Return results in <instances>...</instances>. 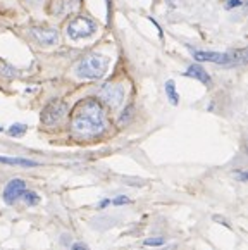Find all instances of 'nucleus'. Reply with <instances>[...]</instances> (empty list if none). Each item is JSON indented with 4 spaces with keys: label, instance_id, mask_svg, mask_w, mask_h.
Instances as JSON below:
<instances>
[{
    "label": "nucleus",
    "instance_id": "obj_1",
    "mask_svg": "<svg viewBox=\"0 0 248 250\" xmlns=\"http://www.w3.org/2000/svg\"><path fill=\"white\" fill-rule=\"evenodd\" d=\"M74 133L81 136H95L105 129V114L97 100L88 99L78 105L73 118Z\"/></svg>",
    "mask_w": 248,
    "mask_h": 250
},
{
    "label": "nucleus",
    "instance_id": "obj_2",
    "mask_svg": "<svg viewBox=\"0 0 248 250\" xmlns=\"http://www.w3.org/2000/svg\"><path fill=\"white\" fill-rule=\"evenodd\" d=\"M107 67H109L107 57L100 54H91L78 62L76 76L83 78V80H99L107 73Z\"/></svg>",
    "mask_w": 248,
    "mask_h": 250
},
{
    "label": "nucleus",
    "instance_id": "obj_3",
    "mask_svg": "<svg viewBox=\"0 0 248 250\" xmlns=\"http://www.w3.org/2000/svg\"><path fill=\"white\" fill-rule=\"evenodd\" d=\"M193 57L198 62H214L221 66H236V64L247 62V50L238 52H205V50H193Z\"/></svg>",
    "mask_w": 248,
    "mask_h": 250
},
{
    "label": "nucleus",
    "instance_id": "obj_4",
    "mask_svg": "<svg viewBox=\"0 0 248 250\" xmlns=\"http://www.w3.org/2000/svg\"><path fill=\"white\" fill-rule=\"evenodd\" d=\"M66 112H67V104L64 102V100H59V99L50 100V102L43 107V110H41L40 121L47 126H52L61 121V119L66 116Z\"/></svg>",
    "mask_w": 248,
    "mask_h": 250
},
{
    "label": "nucleus",
    "instance_id": "obj_5",
    "mask_svg": "<svg viewBox=\"0 0 248 250\" xmlns=\"http://www.w3.org/2000/svg\"><path fill=\"white\" fill-rule=\"evenodd\" d=\"M97 24L88 18H76L69 22L67 26V35L73 40H81V38H88L91 35H95Z\"/></svg>",
    "mask_w": 248,
    "mask_h": 250
},
{
    "label": "nucleus",
    "instance_id": "obj_6",
    "mask_svg": "<svg viewBox=\"0 0 248 250\" xmlns=\"http://www.w3.org/2000/svg\"><path fill=\"white\" fill-rule=\"evenodd\" d=\"M99 97L109 107L116 109V107H119L121 104L124 102L126 90H124V85H121V83H105V85L100 88Z\"/></svg>",
    "mask_w": 248,
    "mask_h": 250
},
{
    "label": "nucleus",
    "instance_id": "obj_7",
    "mask_svg": "<svg viewBox=\"0 0 248 250\" xmlns=\"http://www.w3.org/2000/svg\"><path fill=\"white\" fill-rule=\"evenodd\" d=\"M24 191H26V183H24V181L19 180V178L11 180L7 185H5V190H4L5 204H14L18 199H21Z\"/></svg>",
    "mask_w": 248,
    "mask_h": 250
},
{
    "label": "nucleus",
    "instance_id": "obj_8",
    "mask_svg": "<svg viewBox=\"0 0 248 250\" xmlns=\"http://www.w3.org/2000/svg\"><path fill=\"white\" fill-rule=\"evenodd\" d=\"M31 35L41 45H54L59 40L57 31L52 30V28H45V26H35V28H31Z\"/></svg>",
    "mask_w": 248,
    "mask_h": 250
},
{
    "label": "nucleus",
    "instance_id": "obj_9",
    "mask_svg": "<svg viewBox=\"0 0 248 250\" xmlns=\"http://www.w3.org/2000/svg\"><path fill=\"white\" fill-rule=\"evenodd\" d=\"M185 74H186V76L193 78V80H198L200 83H204V85H207V86L212 85V80H210V76H208V73L202 66H198V64L190 66L188 69H186Z\"/></svg>",
    "mask_w": 248,
    "mask_h": 250
},
{
    "label": "nucleus",
    "instance_id": "obj_10",
    "mask_svg": "<svg viewBox=\"0 0 248 250\" xmlns=\"http://www.w3.org/2000/svg\"><path fill=\"white\" fill-rule=\"evenodd\" d=\"M0 162H4V164H9V166H22V167H37V166H38V162L29 161V159L4 157V155H0Z\"/></svg>",
    "mask_w": 248,
    "mask_h": 250
},
{
    "label": "nucleus",
    "instance_id": "obj_11",
    "mask_svg": "<svg viewBox=\"0 0 248 250\" xmlns=\"http://www.w3.org/2000/svg\"><path fill=\"white\" fill-rule=\"evenodd\" d=\"M165 95H167L169 102H171L172 105H178L179 104V95H178V92H176V85L172 80H169L167 83H165Z\"/></svg>",
    "mask_w": 248,
    "mask_h": 250
},
{
    "label": "nucleus",
    "instance_id": "obj_12",
    "mask_svg": "<svg viewBox=\"0 0 248 250\" xmlns=\"http://www.w3.org/2000/svg\"><path fill=\"white\" fill-rule=\"evenodd\" d=\"M22 197H24V202H26V206H38L40 204V195L38 193H35V191H28L26 190L24 193H22Z\"/></svg>",
    "mask_w": 248,
    "mask_h": 250
},
{
    "label": "nucleus",
    "instance_id": "obj_13",
    "mask_svg": "<svg viewBox=\"0 0 248 250\" xmlns=\"http://www.w3.org/2000/svg\"><path fill=\"white\" fill-rule=\"evenodd\" d=\"M26 129H28V128H26L24 125H12L11 128L7 129V133L11 136H22L26 133Z\"/></svg>",
    "mask_w": 248,
    "mask_h": 250
},
{
    "label": "nucleus",
    "instance_id": "obj_14",
    "mask_svg": "<svg viewBox=\"0 0 248 250\" xmlns=\"http://www.w3.org/2000/svg\"><path fill=\"white\" fill-rule=\"evenodd\" d=\"M165 243V238H162V236H157V238H146L145 240V245L146 247H161Z\"/></svg>",
    "mask_w": 248,
    "mask_h": 250
},
{
    "label": "nucleus",
    "instance_id": "obj_15",
    "mask_svg": "<svg viewBox=\"0 0 248 250\" xmlns=\"http://www.w3.org/2000/svg\"><path fill=\"white\" fill-rule=\"evenodd\" d=\"M131 200L128 199V197H124V195H119V197H116V199H112L110 200V204L112 206H123V204H129Z\"/></svg>",
    "mask_w": 248,
    "mask_h": 250
},
{
    "label": "nucleus",
    "instance_id": "obj_16",
    "mask_svg": "<svg viewBox=\"0 0 248 250\" xmlns=\"http://www.w3.org/2000/svg\"><path fill=\"white\" fill-rule=\"evenodd\" d=\"M243 4L241 0H226V9H233V7H240Z\"/></svg>",
    "mask_w": 248,
    "mask_h": 250
},
{
    "label": "nucleus",
    "instance_id": "obj_17",
    "mask_svg": "<svg viewBox=\"0 0 248 250\" xmlns=\"http://www.w3.org/2000/svg\"><path fill=\"white\" fill-rule=\"evenodd\" d=\"M71 250H90V247H88L86 243H74Z\"/></svg>",
    "mask_w": 248,
    "mask_h": 250
},
{
    "label": "nucleus",
    "instance_id": "obj_18",
    "mask_svg": "<svg viewBox=\"0 0 248 250\" xmlns=\"http://www.w3.org/2000/svg\"><path fill=\"white\" fill-rule=\"evenodd\" d=\"M236 178L240 181H247V173H243V171H241V173H236Z\"/></svg>",
    "mask_w": 248,
    "mask_h": 250
},
{
    "label": "nucleus",
    "instance_id": "obj_19",
    "mask_svg": "<svg viewBox=\"0 0 248 250\" xmlns=\"http://www.w3.org/2000/svg\"><path fill=\"white\" fill-rule=\"evenodd\" d=\"M110 204V199H107V200H102V202L99 204V207H107Z\"/></svg>",
    "mask_w": 248,
    "mask_h": 250
},
{
    "label": "nucleus",
    "instance_id": "obj_20",
    "mask_svg": "<svg viewBox=\"0 0 248 250\" xmlns=\"http://www.w3.org/2000/svg\"><path fill=\"white\" fill-rule=\"evenodd\" d=\"M33 2H37V0H33Z\"/></svg>",
    "mask_w": 248,
    "mask_h": 250
}]
</instances>
